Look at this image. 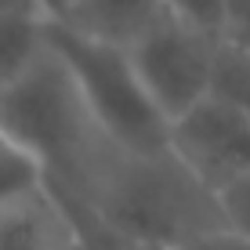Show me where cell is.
Segmentation results:
<instances>
[{"instance_id": "obj_1", "label": "cell", "mask_w": 250, "mask_h": 250, "mask_svg": "<svg viewBox=\"0 0 250 250\" xmlns=\"http://www.w3.org/2000/svg\"><path fill=\"white\" fill-rule=\"evenodd\" d=\"M65 192L76 196L120 236L163 250H182L225 225L218 196L170 149L131 152L109 142L87 178Z\"/></svg>"}, {"instance_id": "obj_2", "label": "cell", "mask_w": 250, "mask_h": 250, "mask_svg": "<svg viewBox=\"0 0 250 250\" xmlns=\"http://www.w3.org/2000/svg\"><path fill=\"white\" fill-rule=\"evenodd\" d=\"M0 127L29 145L47 167V182L62 188L80 185L98 152L113 142L94 124L73 73L51 47L0 91Z\"/></svg>"}, {"instance_id": "obj_3", "label": "cell", "mask_w": 250, "mask_h": 250, "mask_svg": "<svg viewBox=\"0 0 250 250\" xmlns=\"http://www.w3.org/2000/svg\"><path fill=\"white\" fill-rule=\"evenodd\" d=\"M47 47L65 62L94 124L131 152L170 149V120L145 91L131 51L94 40L62 19L44 22Z\"/></svg>"}, {"instance_id": "obj_4", "label": "cell", "mask_w": 250, "mask_h": 250, "mask_svg": "<svg viewBox=\"0 0 250 250\" xmlns=\"http://www.w3.org/2000/svg\"><path fill=\"white\" fill-rule=\"evenodd\" d=\"M221 37L203 33L182 22L178 15L163 11L131 47V62L142 76L145 91L174 124L192 105L210 98L214 87V62H218Z\"/></svg>"}, {"instance_id": "obj_5", "label": "cell", "mask_w": 250, "mask_h": 250, "mask_svg": "<svg viewBox=\"0 0 250 250\" xmlns=\"http://www.w3.org/2000/svg\"><path fill=\"white\" fill-rule=\"evenodd\" d=\"M170 152L221 196L250 174V116L210 94L170 124Z\"/></svg>"}, {"instance_id": "obj_6", "label": "cell", "mask_w": 250, "mask_h": 250, "mask_svg": "<svg viewBox=\"0 0 250 250\" xmlns=\"http://www.w3.org/2000/svg\"><path fill=\"white\" fill-rule=\"evenodd\" d=\"M0 250H76V229L55 188L0 210Z\"/></svg>"}, {"instance_id": "obj_7", "label": "cell", "mask_w": 250, "mask_h": 250, "mask_svg": "<svg viewBox=\"0 0 250 250\" xmlns=\"http://www.w3.org/2000/svg\"><path fill=\"white\" fill-rule=\"evenodd\" d=\"M163 11H167L163 0H76L62 15V22L94 40L131 47Z\"/></svg>"}, {"instance_id": "obj_8", "label": "cell", "mask_w": 250, "mask_h": 250, "mask_svg": "<svg viewBox=\"0 0 250 250\" xmlns=\"http://www.w3.org/2000/svg\"><path fill=\"white\" fill-rule=\"evenodd\" d=\"M44 11H15L0 15V91L44 55Z\"/></svg>"}, {"instance_id": "obj_9", "label": "cell", "mask_w": 250, "mask_h": 250, "mask_svg": "<svg viewBox=\"0 0 250 250\" xmlns=\"http://www.w3.org/2000/svg\"><path fill=\"white\" fill-rule=\"evenodd\" d=\"M47 188V167L25 142L0 127V210Z\"/></svg>"}, {"instance_id": "obj_10", "label": "cell", "mask_w": 250, "mask_h": 250, "mask_svg": "<svg viewBox=\"0 0 250 250\" xmlns=\"http://www.w3.org/2000/svg\"><path fill=\"white\" fill-rule=\"evenodd\" d=\"M51 185V182H47ZM55 188V185H51ZM58 200L65 203L69 218H73V229H76V239H80V250H163V247H149V243H138L131 236H120L116 229H109L105 221L98 218L94 210H87L76 196H69L65 188H55Z\"/></svg>"}, {"instance_id": "obj_11", "label": "cell", "mask_w": 250, "mask_h": 250, "mask_svg": "<svg viewBox=\"0 0 250 250\" xmlns=\"http://www.w3.org/2000/svg\"><path fill=\"white\" fill-rule=\"evenodd\" d=\"M210 94H218L221 102H229V105H236L239 113L250 116V55L247 51H239V47L221 40L218 62H214Z\"/></svg>"}, {"instance_id": "obj_12", "label": "cell", "mask_w": 250, "mask_h": 250, "mask_svg": "<svg viewBox=\"0 0 250 250\" xmlns=\"http://www.w3.org/2000/svg\"><path fill=\"white\" fill-rule=\"evenodd\" d=\"M163 4H167V11L178 15L182 22L221 37V25H225V0H163Z\"/></svg>"}, {"instance_id": "obj_13", "label": "cell", "mask_w": 250, "mask_h": 250, "mask_svg": "<svg viewBox=\"0 0 250 250\" xmlns=\"http://www.w3.org/2000/svg\"><path fill=\"white\" fill-rule=\"evenodd\" d=\"M218 203H221V218H225V225L250 236V174L239 178L236 185H229L225 192L218 196Z\"/></svg>"}, {"instance_id": "obj_14", "label": "cell", "mask_w": 250, "mask_h": 250, "mask_svg": "<svg viewBox=\"0 0 250 250\" xmlns=\"http://www.w3.org/2000/svg\"><path fill=\"white\" fill-rule=\"evenodd\" d=\"M221 40L250 55V0H225V25Z\"/></svg>"}, {"instance_id": "obj_15", "label": "cell", "mask_w": 250, "mask_h": 250, "mask_svg": "<svg viewBox=\"0 0 250 250\" xmlns=\"http://www.w3.org/2000/svg\"><path fill=\"white\" fill-rule=\"evenodd\" d=\"M182 250H250V236L221 225V229L207 232V236H200V239H192V243L182 247Z\"/></svg>"}, {"instance_id": "obj_16", "label": "cell", "mask_w": 250, "mask_h": 250, "mask_svg": "<svg viewBox=\"0 0 250 250\" xmlns=\"http://www.w3.org/2000/svg\"><path fill=\"white\" fill-rule=\"evenodd\" d=\"M37 4H40V11H44L47 19H62L69 7L76 4V0H37Z\"/></svg>"}, {"instance_id": "obj_17", "label": "cell", "mask_w": 250, "mask_h": 250, "mask_svg": "<svg viewBox=\"0 0 250 250\" xmlns=\"http://www.w3.org/2000/svg\"><path fill=\"white\" fill-rule=\"evenodd\" d=\"M15 11H40L37 0H0V15H15Z\"/></svg>"}]
</instances>
